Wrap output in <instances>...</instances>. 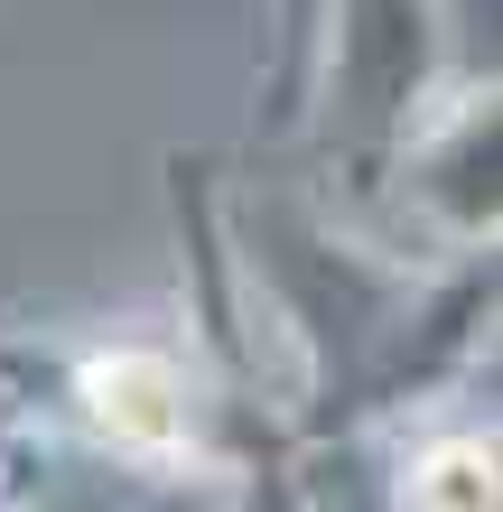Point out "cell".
Wrapping results in <instances>:
<instances>
[{
  "instance_id": "cell-1",
  "label": "cell",
  "mask_w": 503,
  "mask_h": 512,
  "mask_svg": "<svg viewBox=\"0 0 503 512\" xmlns=\"http://www.w3.org/2000/svg\"><path fill=\"white\" fill-rule=\"evenodd\" d=\"M243 261H252V280L271 289V308L280 326L308 345V364H317V391H345V401H373V373H382V354H392L401 336V317H410V289L401 270H382L364 243H345V233L317 215V205L299 196H261L252 215H243Z\"/></svg>"
},
{
  "instance_id": "cell-2",
  "label": "cell",
  "mask_w": 503,
  "mask_h": 512,
  "mask_svg": "<svg viewBox=\"0 0 503 512\" xmlns=\"http://www.w3.org/2000/svg\"><path fill=\"white\" fill-rule=\"evenodd\" d=\"M438 66H448V10L438 0H336L327 10L317 131H327V159L354 187L392 177L410 122L438 94Z\"/></svg>"
},
{
  "instance_id": "cell-3",
  "label": "cell",
  "mask_w": 503,
  "mask_h": 512,
  "mask_svg": "<svg viewBox=\"0 0 503 512\" xmlns=\"http://www.w3.org/2000/svg\"><path fill=\"white\" fill-rule=\"evenodd\" d=\"M494 140L503 122H494V75H485L448 103V122H410L392 159L420 196V215L457 233V252H494Z\"/></svg>"
},
{
  "instance_id": "cell-4",
  "label": "cell",
  "mask_w": 503,
  "mask_h": 512,
  "mask_svg": "<svg viewBox=\"0 0 503 512\" xmlns=\"http://www.w3.org/2000/svg\"><path fill=\"white\" fill-rule=\"evenodd\" d=\"M75 410L122 457H177L196 447V382L168 345H103L75 364Z\"/></svg>"
},
{
  "instance_id": "cell-5",
  "label": "cell",
  "mask_w": 503,
  "mask_h": 512,
  "mask_svg": "<svg viewBox=\"0 0 503 512\" xmlns=\"http://www.w3.org/2000/svg\"><path fill=\"white\" fill-rule=\"evenodd\" d=\"M401 503H494V438L485 429L420 438L401 457Z\"/></svg>"
}]
</instances>
